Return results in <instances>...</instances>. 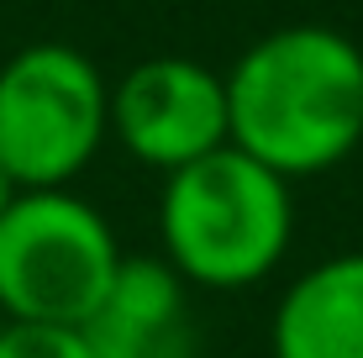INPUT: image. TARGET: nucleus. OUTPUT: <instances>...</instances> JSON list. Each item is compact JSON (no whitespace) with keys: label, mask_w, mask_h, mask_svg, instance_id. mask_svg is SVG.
<instances>
[{"label":"nucleus","mask_w":363,"mask_h":358,"mask_svg":"<svg viewBox=\"0 0 363 358\" xmlns=\"http://www.w3.org/2000/svg\"><path fill=\"white\" fill-rule=\"evenodd\" d=\"M111 138V84L74 43H27L0 64V169L16 190L74 184Z\"/></svg>","instance_id":"3"},{"label":"nucleus","mask_w":363,"mask_h":358,"mask_svg":"<svg viewBox=\"0 0 363 358\" xmlns=\"http://www.w3.org/2000/svg\"><path fill=\"white\" fill-rule=\"evenodd\" d=\"M116 232L69 184L16 190L0 216V311L11 322L84 327L121 269Z\"/></svg>","instance_id":"4"},{"label":"nucleus","mask_w":363,"mask_h":358,"mask_svg":"<svg viewBox=\"0 0 363 358\" xmlns=\"http://www.w3.org/2000/svg\"><path fill=\"white\" fill-rule=\"evenodd\" d=\"M11 201H16V179L0 169V216H6V206H11Z\"/></svg>","instance_id":"9"},{"label":"nucleus","mask_w":363,"mask_h":358,"mask_svg":"<svg viewBox=\"0 0 363 358\" xmlns=\"http://www.w3.org/2000/svg\"><path fill=\"white\" fill-rule=\"evenodd\" d=\"M111 138L158 174H174L227 147V74L184 53H158L132 64L111 84Z\"/></svg>","instance_id":"5"},{"label":"nucleus","mask_w":363,"mask_h":358,"mask_svg":"<svg viewBox=\"0 0 363 358\" xmlns=\"http://www.w3.org/2000/svg\"><path fill=\"white\" fill-rule=\"evenodd\" d=\"M295 237L290 179L216 147L195 164L164 174L158 190V242L164 264L190 290H247L284 264Z\"/></svg>","instance_id":"2"},{"label":"nucleus","mask_w":363,"mask_h":358,"mask_svg":"<svg viewBox=\"0 0 363 358\" xmlns=\"http://www.w3.org/2000/svg\"><path fill=\"white\" fill-rule=\"evenodd\" d=\"M0 358H90L84 327L64 322H11L0 327Z\"/></svg>","instance_id":"8"},{"label":"nucleus","mask_w":363,"mask_h":358,"mask_svg":"<svg viewBox=\"0 0 363 358\" xmlns=\"http://www.w3.org/2000/svg\"><path fill=\"white\" fill-rule=\"evenodd\" d=\"M232 147L284 179L327 174L363 142V47L321 21H290L227 69Z\"/></svg>","instance_id":"1"},{"label":"nucleus","mask_w":363,"mask_h":358,"mask_svg":"<svg viewBox=\"0 0 363 358\" xmlns=\"http://www.w3.org/2000/svg\"><path fill=\"white\" fill-rule=\"evenodd\" d=\"M90 358H195L200 332L190 316V285L153 253L121 258L106 301L84 322Z\"/></svg>","instance_id":"6"},{"label":"nucleus","mask_w":363,"mask_h":358,"mask_svg":"<svg viewBox=\"0 0 363 358\" xmlns=\"http://www.w3.org/2000/svg\"><path fill=\"white\" fill-rule=\"evenodd\" d=\"M269 348L274 358H363V253H332L290 279Z\"/></svg>","instance_id":"7"},{"label":"nucleus","mask_w":363,"mask_h":358,"mask_svg":"<svg viewBox=\"0 0 363 358\" xmlns=\"http://www.w3.org/2000/svg\"><path fill=\"white\" fill-rule=\"evenodd\" d=\"M0 327H6V311H0Z\"/></svg>","instance_id":"10"}]
</instances>
